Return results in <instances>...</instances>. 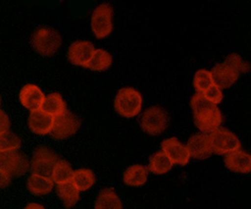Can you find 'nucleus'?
Wrapping results in <instances>:
<instances>
[{
    "mask_svg": "<svg viewBox=\"0 0 251 209\" xmlns=\"http://www.w3.org/2000/svg\"><path fill=\"white\" fill-rule=\"evenodd\" d=\"M194 122L203 133H211L220 127L223 116L218 106L208 102L202 93H196L191 99Z\"/></svg>",
    "mask_w": 251,
    "mask_h": 209,
    "instance_id": "obj_1",
    "label": "nucleus"
},
{
    "mask_svg": "<svg viewBox=\"0 0 251 209\" xmlns=\"http://www.w3.org/2000/svg\"><path fill=\"white\" fill-rule=\"evenodd\" d=\"M30 42L37 52L43 56H52L60 49L62 40L57 30L42 26L34 31Z\"/></svg>",
    "mask_w": 251,
    "mask_h": 209,
    "instance_id": "obj_2",
    "label": "nucleus"
},
{
    "mask_svg": "<svg viewBox=\"0 0 251 209\" xmlns=\"http://www.w3.org/2000/svg\"><path fill=\"white\" fill-rule=\"evenodd\" d=\"M143 98L141 93L133 88H123L114 100V108L123 117L137 116L142 110Z\"/></svg>",
    "mask_w": 251,
    "mask_h": 209,
    "instance_id": "obj_3",
    "label": "nucleus"
},
{
    "mask_svg": "<svg viewBox=\"0 0 251 209\" xmlns=\"http://www.w3.org/2000/svg\"><path fill=\"white\" fill-rule=\"evenodd\" d=\"M168 113L165 109L158 106L147 109L140 120L142 129L151 135H158L164 132L168 126Z\"/></svg>",
    "mask_w": 251,
    "mask_h": 209,
    "instance_id": "obj_4",
    "label": "nucleus"
},
{
    "mask_svg": "<svg viewBox=\"0 0 251 209\" xmlns=\"http://www.w3.org/2000/svg\"><path fill=\"white\" fill-rule=\"evenodd\" d=\"M208 135L212 153L216 155H227L234 151L239 150L241 147L238 138L226 128L219 127Z\"/></svg>",
    "mask_w": 251,
    "mask_h": 209,
    "instance_id": "obj_5",
    "label": "nucleus"
},
{
    "mask_svg": "<svg viewBox=\"0 0 251 209\" xmlns=\"http://www.w3.org/2000/svg\"><path fill=\"white\" fill-rule=\"evenodd\" d=\"M59 161L58 156L45 146H40L34 152L30 163L33 175L51 178L55 164Z\"/></svg>",
    "mask_w": 251,
    "mask_h": 209,
    "instance_id": "obj_6",
    "label": "nucleus"
},
{
    "mask_svg": "<svg viewBox=\"0 0 251 209\" xmlns=\"http://www.w3.org/2000/svg\"><path fill=\"white\" fill-rule=\"evenodd\" d=\"M113 7L104 3L96 7L92 16V29L97 39H104L113 31Z\"/></svg>",
    "mask_w": 251,
    "mask_h": 209,
    "instance_id": "obj_7",
    "label": "nucleus"
},
{
    "mask_svg": "<svg viewBox=\"0 0 251 209\" xmlns=\"http://www.w3.org/2000/svg\"><path fill=\"white\" fill-rule=\"evenodd\" d=\"M81 125L79 118L73 114L72 111L67 110L65 112L57 117H54L52 130L50 134L53 138L58 140L67 139L76 133Z\"/></svg>",
    "mask_w": 251,
    "mask_h": 209,
    "instance_id": "obj_8",
    "label": "nucleus"
},
{
    "mask_svg": "<svg viewBox=\"0 0 251 209\" xmlns=\"http://www.w3.org/2000/svg\"><path fill=\"white\" fill-rule=\"evenodd\" d=\"M30 167L26 156L17 151L0 153V169L7 172L10 177L25 175Z\"/></svg>",
    "mask_w": 251,
    "mask_h": 209,
    "instance_id": "obj_9",
    "label": "nucleus"
},
{
    "mask_svg": "<svg viewBox=\"0 0 251 209\" xmlns=\"http://www.w3.org/2000/svg\"><path fill=\"white\" fill-rule=\"evenodd\" d=\"M161 146L162 151L169 158L173 164H179L184 166L189 163L190 156L188 150L185 145L179 142L177 138L166 139L163 141Z\"/></svg>",
    "mask_w": 251,
    "mask_h": 209,
    "instance_id": "obj_10",
    "label": "nucleus"
},
{
    "mask_svg": "<svg viewBox=\"0 0 251 209\" xmlns=\"http://www.w3.org/2000/svg\"><path fill=\"white\" fill-rule=\"evenodd\" d=\"M95 48L90 41H75L69 48L68 58L73 65L85 66L92 59Z\"/></svg>",
    "mask_w": 251,
    "mask_h": 209,
    "instance_id": "obj_11",
    "label": "nucleus"
},
{
    "mask_svg": "<svg viewBox=\"0 0 251 209\" xmlns=\"http://www.w3.org/2000/svg\"><path fill=\"white\" fill-rule=\"evenodd\" d=\"M210 73L214 84L220 89L230 88L239 77V73L232 66L226 62L217 64L212 69Z\"/></svg>",
    "mask_w": 251,
    "mask_h": 209,
    "instance_id": "obj_12",
    "label": "nucleus"
},
{
    "mask_svg": "<svg viewBox=\"0 0 251 209\" xmlns=\"http://www.w3.org/2000/svg\"><path fill=\"white\" fill-rule=\"evenodd\" d=\"M186 148L190 157L199 160H205L212 155L209 135L203 132L194 134L188 140Z\"/></svg>",
    "mask_w": 251,
    "mask_h": 209,
    "instance_id": "obj_13",
    "label": "nucleus"
},
{
    "mask_svg": "<svg viewBox=\"0 0 251 209\" xmlns=\"http://www.w3.org/2000/svg\"><path fill=\"white\" fill-rule=\"evenodd\" d=\"M225 165L226 168L235 173L249 174L251 172V157L245 151L237 150L226 155Z\"/></svg>",
    "mask_w": 251,
    "mask_h": 209,
    "instance_id": "obj_14",
    "label": "nucleus"
},
{
    "mask_svg": "<svg viewBox=\"0 0 251 209\" xmlns=\"http://www.w3.org/2000/svg\"><path fill=\"white\" fill-rule=\"evenodd\" d=\"M44 99V93L41 92L38 86L34 84L24 86L20 92L21 104L30 111L40 110Z\"/></svg>",
    "mask_w": 251,
    "mask_h": 209,
    "instance_id": "obj_15",
    "label": "nucleus"
},
{
    "mask_svg": "<svg viewBox=\"0 0 251 209\" xmlns=\"http://www.w3.org/2000/svg\"><path fill=\"white\" fill-rule=\"evenodd\" d=\"M54 117L47 114L46 112L37 110L30 111L28 117V127L34 133L44 135L50 133L52 130Z\"/></svg>",
    "mask_w": 251,
    "mask_h": 209,
    "instance_id": "obj_16",
    "label": "nucleus"
},
{
    "mask_svg": "<svg viewBox=\"0 0 251 209\" xmlns=\"http://www.w3.org/2000/svg\"><path fill=\"white\" fill-rule=\"evenodd\" d=\"M54 182L50 177H41L39 175H31L26 182L28 191L35 196H44L50 194L53 189Z\"/></svg>",
    "mask_w": 251,
    "mask_h": 209,
    "instance_id": "obj_17",
    "label": "nucleus"
},
{
    "mask_svg": "<svg viewBox=\"0 0 251 209\" xmlns=\"http://www.w3.org/2000/svg\"><path fill=\"white\" fill-rule=\"evenodd\" d=\"M40 110L52 117H57L67 111L66 103L60 94L54 92L45 97Z\"/></svg>",
    "mask_w": 251,
    "mask_h": 209,
    "instance_id": "obj_18",
    "label": "nucleus"
},
{
    "mask_svg": "<svg viewBox=\"0 0 251 209\" xmlns=\"http://www.w3.org/2000/svg\"><path fill=\"white\" fill-rule=\"evenodd\" d=\"M148 178V169L141 164H134L126 169L124 174V182L130 186L144 185Z\"/></svg>",
    "mask_w": 251,
    "mask_h": 209,
    "instance_id": "obj_19",
    "label": "nucleus"
},
{
    "mask_svg": "<svg viewBox=\"0 0 251 209\" xmlns=\"http://www.w3.org/2000/svg\"><path fill=\"white\" fill-rule=\"evenodd\" d=\"M56 191L66 209H72L79 200V191L72 181L57 184Z\"/></svg>",
    "mask_w": 251,
    "mask_h": 209,
    "instance_id": "obj_20",
    "label": "nucleus"
},
{
    "mask_svg": "<svg viewBox=\"0 0 251 209\" xmlns=\"http://www.w3.org/2000/svg\"><path fill=\"white\" fill-rule=\"evenodd\" d=\"M94 209H123V205L113 188H105L97 197Z\"/></svg>",
    "mask_w": 251,
    "mask_h": 209,
    "instance_id": "obj_21",
    "label": "nucleus"
},
{
    "mask_svg": "<svg viewBox=\"0 0 251 209\" xmlns=\"http://www.w3.org/2000/svg\"><path fill=\"white\" fill-rule=\"evenodd\" d=\"M113 63V57L110 53L104 50H95L93 53V57L89 63L85 66L92 71L95 72H103L110 68V66Z\"/></svg>",
    "mask_w": 251,
    "mask_h": 209,
    "instance_id": "obj_22",
    "label": "nucleus"
},
{
    "mask_svg": "<svg viewBox=\"0 0 251 209\" xmlns=\"http://www.w3.org/2000/svg\"><path fill=\"white\" fill-rule=\"evenodd\" d=\"M173 165L172 162L165 156V153L160 151L150 157L148 169L152 174L164 175L172 169Z\"/></svg>",
    "mask_w": 251,
    "mask_h": 209,
    "instance_id": "obj_23",
    "label": "nucleus"
},
{
    "mask_svg": "<svg viewBox=\"0 0 251 209\" xmlns=\"http://www.w3.org/2000/svg\"><path fill=\"white\" fill-rule=\"evenodd\" d=\"M73 168L65 160H59L54 166L51 179L57 184L71 182L73 177Z\"/></svg>",
    "mask_w": 251,
    "mask_h": 209,
    "instance_id": "obj_24",
    "label": "nucleus"
},
{
    "mask_svg": "<svg viewBox=\"0 0 251 209\" xmlns=\"http://www.w3.org/2000/svg\"><path fill=\"white\" fill-rule=\"evenodd\" d=\"M72 182L79 191H86L95 183V176L92 170L78 169L73 172Z\"/></svg>",
    "mask_w": 251,
    "mask_h": 209,
    "instance_id": "obj_25",
    "label": "nucleus"
},
{
    "mask_svg": "<svg viewBox=\"0 0 251 209\" xmlns=\"http://www.w3.org/2000/svg\"><path fill=\"white\" fill-rule=\"evenodd\" d=\"M21 140L12 131H7L0 133V153L11 152L20 149Z\"/></svg>",
    "mask_w": 251,
    "mask_h": 209,
    "instance_id": "obj_26",
    "label": "nucleus"
},
{
    "mask_svg": "<svg viewBox=\"0 0 251 209\" xmlns=\"http://www.w3.org/2000/svg\"><path fill=\"white\" fill-rule=\"evenodd\" d=\"M214 84L211 73L206 70H199L194 78V87L198 93L204 92Z\"/></svg>",
    "mask_w": 251,
    "mask_h": 209,
    "instance_id": "obj_27",
    "label": "nucleus"
},
{
    "mask_svg": "<svg viewBox=\"0 0 251 209\" xmlns=\"http://www.w3.org/2000/svg\"><path fill=\"white\" fill-rule=\"evenodd\" d=\"M226 63L232 66L237 72L241 74V73H246L250 72L251 70V64L246 62L242 58L237 54V53H232L229 54L225 60Z\"/></svg>",
    "mask_w": 251,
    "mask_h": 209,
    "instance_id": "obj_28",
    "label": "nucleus"
},
{
    "mask_svg": "<svg viewBox=\"0 0 251 209\" xmlns=\"http://www.w3.org/2000/svg\"><path fill=\"white\" fill-rule=\"evenodd\" d=\"M203 96L205 97L208 102H210L214 104H218L222 102L223 100V93L220 88L218 86L213 84V85L208 88L204 93H202Z\"/></svg>",
    "mask_w": 251,
    "mask_h": 209,
    "instance_id": "obj_29",
    "label": "nucleus"
},
{
    "mask_svg": "<svg viewBox=\"0 0 251 209\" xmlns=\"http://www.w3.org/2000/svg\"><path fill=\"white\" fill-rule=\"evenodd\" d=\"M10 127L9 118L5 111L0 110V133L8 131Z\"/></svg>",
    "mask_w": 251,
    "mask_h": 209,
    "instance_id": "obj_30",
    "label": "nucleus"
},
{
    "mask_svg": "<svg viewBox=\"0 0 251 209\" xmlns=\"http://www.w3.org/2000/svg\"><path fill=\"white\" fill-rule=\"evenodd\" d=\"M11 182V177L7 172L0 169V188H5Z\"/></svg>",
    "mask_w": 251,
    "mask_h": 209,
    "instance_id": "obj_31",
    "label": "nucleus"
},
{
    "mask_svg": "<svg viewBox=\"0 0 251 209\" xmlns=\"http://www.w3.org/2000/svg\"><path fill=\"white\" fill-rule=\"evenodd\" d=\"M24 209H45L44 207H42L40 204L37 203H30L26 206V208Z\"/></svg>",
    "mask_w": 251,
    "mask_h": 209,
    "instance_id": "obj_32",
    "label": "nucleus"
}]
</instances>
